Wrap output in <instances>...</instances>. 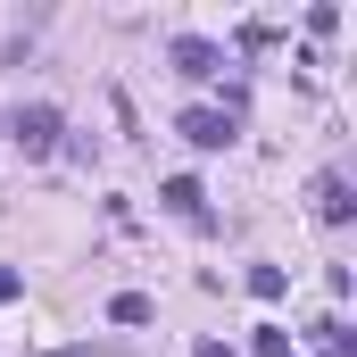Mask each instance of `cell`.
<instances>
[{
  "label": "cell",
  "mask_w": 357,
  "mask_h": 357,
  "mask_svg": "<svg viewBox=\"0 0 357 357\" xmlns=\"http://www.w3.org/2000/svg\"><path fill=\"white\" fill-rule=\"evenodd\" d=\"M8 133H17V150H25V158H42V150H59V108H42V100H33V108H17V116H8Z\"/></svg>",
  "instance_id": "obj_1"
},
{
  "label": "cell",
  "mask_w": 357,
  "mask_h": 357,
  "mask_svg": "<svg viewBox=\"0 0 357 357\" xmlns=\"http://www.w3.org/2000/svg\"><path fill=\"white\" fill-rule=\"evenodd\" d=\"M191 150H225L233 142V108H183V125H175Z\"/></svg>",
  "instance_id": "obj_2"
},
{
  "label": "cell",
  "mask_w": 357,
  "mask_h": 357,
  "mask_svg": "<svg viewBox=\"0 0 357 357\" xmlns=\"http://www.w3.org/2000/svg\"><path fill=\"white\" fill-rule=\"evenodd\" d=\"M216 67H225V50H216V42H199V33H183V42H175V75H191V84H208Z\"/></svg>",
  "instance_id": "obj_3"
},
{
  "label": "cell",
  "mask_w": 357,
  "mask_h": 357,
  "mask_svg": "<svg viewBox=\"0 0 357 357\" xmlns=\"http://www.w3.org/2000/svg\"><path fill=\"white\" fill-rule=\"evenodd\" d=\"M316 216H324V225H349V216H357L349 175H316Z\"/></svg>",
  "instance_id": "obj_4"
},
{
  "label": "cell",
  "mask_w": 357,
  "mask_h": 357,
  "mask_svg": "<svg viewBox=\"0 0 357 357\" xmlns=\"http://www.w3.org/2000/svg\"><path fill=\"white\" fill-rule=\"evenodd\" d=\"M167 208H175V216H208V199H199V183H191V175L167 183Z\"/></svg>",
  "instance_id": "obj_5"
},
{
  "label": "cell",
  "mask_w": 357,
  "mask_h": 357,
  "mask_svg": "<svg viewBox=\"0 0 357 357\" xmlns=\"http://www.w3.org/2000/svg\"><path fill=\"white\" fill-rule=\"evenodd\" d=\"M108 316H116V324H150V299H142V291H116Z\"/></svg>",
  "instance_id": "obj_6"
},
{
  "label": "cell",
  "mask_w": 357,
  "mask_h": 357,
  "mask_svg": "<svg viewBox=\"0 0 357 357\" xmlns=\"http://www.w3.org/2000/svg\"><path fill=\"white\" fill-rule=\"evenodd\" d=\"M250 357H291V333H282V324H258V341H250Z\"/></svg>",
  "instance_id": "obj_7"
},
{
  "label": "cell",
  "mask_w": 357,
  "mask_h": 357,
  "mask_svg": "<svg viewBox=\"0 0 357 357\" xmlns=\"http://www.w3.org/2000/svg\"><path fill=\"white\" fill-rule=\"evenodd\" d=\"M250 291L258 299H282V266H250Z\"/></svg>",
  "instance_id": "obj_8"
},
{
  "label": "cell",
  "mask_w": 357,
  "mask_h": 357,
  "mask_svg": "<svg viewBox=\"0 0 357 357\" xmlns=\"http://www.w3.org/2000/svg\"><path fill=\"white\" fill-rule=\"evenodd\" d=\"M17 291H25V274H17V266H0V307H8Z\"/></svg>",
  "instance_id": "obj_9"
},
{
  "label": "cell",
  "mask_w": 357,
  "mask_h": 357,
  "mask_svg": "<svg viewBox=\"0 0 357 357\" xmlns=\"http://www.w3.org/2000/svg\"><path fill=\"white\" fill-rule=\"evenodd\" d=\"M191 357H233V341H199V349H191Z\"/></svg>",
  "instance_id": "obj_10"
},
{
  "label": "cell",
  "mask_w": 357,
  "mask_h": 357,
  "mask_svg": "<svg viewBox=\"0 0 357 357\" xmlns=\"http://www.w3.org/2000/svg\"><path fill=\"white\" fill-rule=\"evenodd\" d=\"M50 357H108V349H50Z\"/></svg>",
  "instance_id": "obj_11"
}]
</instances>
